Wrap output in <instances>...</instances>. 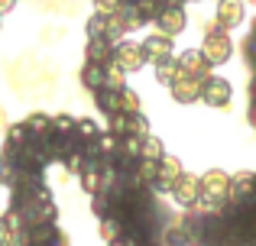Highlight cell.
Here are the masks:
<instances>
[{"mask_svg":"<svg viewBox=\"0 0 256 246\" xmlns=\"http://www.w3.org/2000/svg\"><path fill=\"white\" fill-rule=\"evenodd\" d=\"M201 55H204V62L211 65V68H220V65L234 62V55H237V42H234L230 32L218 29L214 26V19L204 26V36H201Z\"/></svg>","mask_w":256,"mask_h":246,"instance_id":"cell-1","label":"cell"},{"mask_svg":"<svg viewBox=\"0 0 256 246\" xmlns=\"http://www.w3.org/2000/svg\"><path fill=\"white\" fill-rule=\"evenodd\" d=\"M230 191H234V178L220 169H211L201 175V204L208 208H224L230 201Z\"/></svg>","mask_w":256,"mask_h":246,"instance_id":"cell-2","label":"cell"},{"mask_svg":"<svg viewBox=\"0 0 256 246\" xmlns=\"http://www.w3.org/2000/svg\"><path fill=\"white\" fill-rule=\"evenodd\" d=\"M246 19H250V3L246 0H218L214 3V26L224 32H237L246 26Z\"/></svg>","mask_w":256,"mask_h":246,"instance_id":"cell-3","label":"cell"},{"mask_svg":"<svg viewBox=\"0 0 256 246\" xmlns=\"http://www.w3.org/2000/svg\"><path fill=\"white\" fill-rule=\"evenodd\" d=\"M230 101H234L230 78L211 75L208 81H201V104H208V107H214V110H224V107H230Z\"/></svg>","mask_w":256,"mask_h":246,"instance_id":"cell-4","label":"cell"},{"mask_svg":"<svg viewBox=\"0 0 256 246\" xmlns=\"http://www.w3.org/2000/svg\"><path fill=\"white\" fill-rule=\"evenodd\" d=\"M185 29H188V10L182 3H166L162 10H159V16H156V32L175 39Z\"/></svg>","mask_w":256,"mask_h":246,"instance_id":"cell-5","label":"cell"},{"mask_svg":"<svg viewBox=\"0 0 256 246\" xmlns=\"http://www.w3.org/2000/svg\"><path fill=\"white\" fill-rule=\"evenodd\" d=\"M178 58V75L182 78H192V81H208V78L214 75V68L204 62V55H201V49L194 45V49H185Z\"/></svg>","mask_w":256,"mask_h":246,"instance_id":"cell-6","label":"cell"},{"mask_svg":"<svg viewBox=\"0 0 256 246\" xmlns=\"http://www.w3.org/2000/svg\"><path fill=\"white\" fill-rule=\"evenodd\" d=\"M169 195H172V201L178 204V208H198V204H201V175L185 172V175L172 185Z\"/></svg>","mask_w":256,"mask_h":246,"instance_id":"cell-7","label":"cell"},{"mask_svg":"<svg viewBox=\"0 0 256 246\" xmlns=\"http://www.w3.org/2000/svg\"><path fill=\"white\" fill-rule=\"evenodd\" d=\"M114 65H117L124 75H130V71H140L146 65L143 58V49H140V42H126V39H120L117 45H114Z\"/></svg>","mask_w":256,"mask_h":246,"instance_id":"cell-8","label":"cell"},{"mask_svg":"<svg viewBox=\"0 0 256 246\" xmlns=\"http://www.w3.org/2000/svg\"><path fill=\"white\" fill-rule=\"evenodd\" d=\"M140 49H143V58H146V62L156 65V62H162V58H172L175 55V39L162 36V32H150V36L140 42Z\"/></svg>","mask_w":256,"mask_h":246,"instance_id":"cell-9","label":"cell"},{"mask_svg":"<svg viewBox=\"0 0 256 246\" xmlns=\"http://www.w3.org/2000/svg\"><path fill=\"white\" fill-rule=\"evenodd\" d=\"M185 175V169H182V159L178 156H169L166 152L162 162H159V178H156V188L159 191H172V185L178 182V178Z\"/></svg>","mask_w":256,"mask_h":246,"instance_id":"cell-10","label":"cell"},{"mask_svg":"<svg viewBox=\"0 0 256 246\" xmlns=\"http://www.w3.org/2000/svg\"><path fill=\"white\" fill-rule=\"evenodd\" d=\"M84 58L88 65H100V68H107V65H114V39H88V49H84Z\"/></svg>","mask_w":256,"mask_h":246,"instance_id":"cell-11","label":"cell"},{"mask_svg":"<svg viewBox=\"0 0 256 246\" xmlns=\"http://www.w3.org/2000/svg\"><path fill=\"white\" fill-rule=\"evenodd\" d=\"M172 101H178V104H194V101H201V81H192V78H175V84H172Z\"/></svg>","mask_w":256,"mask_h":246,"instance_id":"cell-12","label":"cell"},{"mask_svg":"<svg viewBox=\"0 0 256 246\" xmlns=\"http://www.w3.org/2000/svg\"><path fill=\"white\" fill-rule=\"evenodd\" d=\"M23 126L30 130V139H42V136L52 133V117L49 114H30L23 120Z\"/></svg>","mask_w":256,"mask_h":246,"instance_id":"cell-13","label":"cell"},{"mask_svg":"<svg viewBox=\"0 0 256 246\" xmlns=\"http://www.w3.org/2000/svg\"><path fill=\"white\" fill-rule=\"evenodd\" d=\"M152 68H156V81L166 84V88H172L175 78H178V58H175V55L172 58H162V62H156Z\"/></svg>","mask_w":256,"mask_h":246,"instance_id":"cell-14","label":"cell"},{"mask_svg":"<svg viewBox=\"0 0 256 246\" xmlns=\"http://www.w3.org/2000/svg\"><path fill=\"white\" fill-rule=\"evenodd\" d=\"M82 84L88 91H94V94H98V91H104V68H100V65H88L84 62V68H82Z\"/></svg>","mask_w":256,"mask_h":246,"instance_id":"cell-15","label":"cell"},{"mask_svg":"<svg viewBox=\"0 0 256 246\" xmlns=\"http://www.w3.org/2000/svg\"><path fill=\"white\" fill-rule=\"evenodd\" d=\"M159 178V162H152V159H140L136 162V182L140 185H156Z\"/></svg>","mask_w":256,"mask_h":246,"instance_id":"cell-16","label":"cell"},{"mask_svg":"<svg viewBox=\"0 0 256 246\" xmlns=\"http://www.w3.org/2000/svg\"><path fill=\"white\" fill-rule=\"evenodd\" d=\"M166 156V143L156 136H146L143 139V149H140V159H152V162H162Z\"/></svg>","mask_w":256,"mask_h":246,"instance_id":"cell-17","label":"cell"},{"mask_svg":"<svg viewBox=\"0 0 256 246\" xmlns=\"http://www.w3.org/2000/svg\"><path fill=\"white\" fill-rule=\"evenodd\" d=\"M98 107L104 114H120V91H98Z\"/></svg>","mask_w":256,"mask_h":246,"instance_id":"cell-18","label":"cell"},{"mask_svg":"<svg viewBox=\"0 0 256 246\" xmlns=\"http://www.w3.org/2000/svg\"><path fill=\"white\" fill-rule=\"evenodd\" d=\"M104 88L107 91H124L126 88V75L117 68V65H107L104 68Z\"/></svg>","mask_w":256,"mask_h":246,"instance_id":"cell-19","label":"cell"},{"mask_svg":"<svg viewBox=\"0 0 256 246\" xmlns=\"http://www.w3.org/2000/svg\"><path fill=\"white\" fill-rule=\"evenodd\" d=\"M75 126H78L75 117L58 114V117H52V136H72V133H75Z\"/></svg>","mask_w":256,"mask_h":246,"instance_id":"cell-20","label":"cell"},{"mask_svg":"<svg viewBox=\"0 0 256 246\" xmlns=\"http://www.w3.org/2000/svg\"><path fill=\"white\" fill-rule=\"evenodd\" d=\"M120 114H126V117L140 114V94L136 91H130V88L120 91Z\"/></svg>","mask_w":256,"mask_h":246,"instance_id":"cell-21","label":"cell"},{"mask_svg":"<svg viewBox=\"0 0 256 246\" xmlns=\"http://www.w3.org/2000/svg\"><path fill=\"white\" fill-rule=\"evenodd\" d=\"M6 139H10V149H16V152H20L26 143H30V130H26L23 123H13V126H10V133H6Z\"/></svg>","mask_w":256,"mask_h":246,"instance_id":"cell-22","label":"cell"},{"mask_svg":"<svg viewBox=\"0 0 256 246\" xmlns=\"http://www.w3.org/2000/svg\"><path fill=\"white\" fill-rule=\"evenodd\" d=\"M126 136L146 139V136H150V120H146L143 114H133V117H130V126H126Z\"/></svg>","mask_w":256,"mask_h":246,"instance_id":"cell-23","label":"cell"},{"mask_svg":"<svg viewBox=\"0 0 256 246\" xmlns=\"http://www.w3.org/2000/svg\"><path fill=\"white\" fill-rule=\"evenodd\" d=\"M100 237H104L107 243L120 240V221H117V217H104V224H100Z\"/></svg>","mask_w":256,"mask_h":246,"instance_id":"cell-24","label":"cell"},{"mask_svg":"<svg viewBox=\"0 0 256 246\" xmlns=\"http://www.w3.org/2000/svg\"><path fill=\"white\" fill-rule=\"evenodd\" d=\"M75 133H78V139H88V143H94V139L100 136V133H98V126H94V120H78Z\"/></svg>","mask_w":256,"mask_h":246,"instance_id":"cell-25","label":"cell"},{"mask_svg":"<svg viewBox=\"0 0 256 246\" xmlns=\"http://www.w3.org/2000/svg\"><path fill=\"white\" fill-rule=\"evenodd\" d=\"M88 39H104V13H94L88 19Z\"/></svg>","mask_w":256,"mask_h":246,"instance_id":"cell-26","label":"cell"},{"mask_svg":"<svg viewBox=\"0 0 256 246\" xmlns=\"http://www.w3.org/2000/svg\"><path fill=\"white\" fill-rule=\"evenodd\" d=\"M185 240H188L185 227H172L169 234H166V243H169V246H185Z\"/></svg>","mask_w":256,"mask_h":246,"instance_id":"cell-27","label":"cell"},{"mask_svg":"<svg viewBox=\"0 0 256 246\" xmlns=\"http://www.w3.org/2000/svg\"><path fill=\"white\" fill-rule=\"evenodd\" d=\"M13 6H16V0H0V16H4V13H10Z\"/></svg>","mask_w":256,"mask_h":246,"instance_id":"cell-28","label":"cell"},{"mask_svg":"<svg viewBox=\"0 0 256 246\" xmlns=\"http://www.w3.org/2000/svg\"><path fill=\"white\" fill-rule=\"evenodd\" d=\"M110 246H133V243H130V240H114Z\"/></svg>","mask_w":256,"mask_h":246,"instance_id":"cell-29","label":"cell"}]
</instances>
